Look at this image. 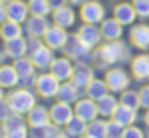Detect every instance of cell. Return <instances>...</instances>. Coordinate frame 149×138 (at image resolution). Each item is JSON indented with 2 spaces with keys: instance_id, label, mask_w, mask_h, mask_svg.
<instances>
[{
  "instance_id": "obj_20",
  "label": "cell",
  "mask_w": 149,
  "mask_h": 138,
  "mask_svg": "<svg viewBox=\"0 0 149 138\" xmlns=\"http://www.w3.org/2000/svg\"><path fill=\"white\" fill-rule=\"evenodd\" d=\"M131 42L137 48H149V26L139 24L131 30Z\"/></svg>"
},
{
  "instance_id": "obj_19",
  "label": "cell",
  "mask_w": 149,
  "mask_h": 138,
  "mask_svg": "<svg viewBox=\"0 0 149 138\" xmlns=\"http://www.w3.org/2000/svg\"><path fill=\"white\" fill-rule=\"evenodd\" d=\"M113 14H115V20H119L121 24H131L133 20H135V16H137L135 8H133L131 4H127V2H121V4H117Z\"/></svg>"
},
{
  "instance_id": "obj_5",
  "label": "cell",
  "mask_w": 149,
  "mask_h": 138,
  "mask_svg": "<svg viewBox=\"0 0 149 138\" xmlns=\"http://www.w3.org/2000/svg\"><path fill=\"white\" fill-rule=\"evenodd\" d=\"M103 16H105V10L99 2H85L83 8H81V18L87 24H99L103 22Z\"/></svg>"
},
{
  "instance_id": "obj_49",
  "label": "cell",
  "mask_w": 149,
  "mask_h": 138,
  "mask_svg": "<svg viewBox=\"0 0 149 138\" xmlns=\"http://www.w3.org/2000/svg\"><path fill=\"white\" fill-rule=\"evenodd\" d=\"M2 2H6V4H8V2H10V0H2Z\"/></svg>"
},
{
  "instance_id": "obj_17",
  "label": "cell",
  "mask_w": 149,
  "mask_h": 138,
  "mask_svg": "<svg viewBox=\"0 0 149 138\" xmlns=\"http://www.w3.org/2000/svg\"><path fill=\"white\" fill-rule=\"evenodd\" d=\"M91 80H93V72L89 66H85V64H81V66H77L73 70V76H71V82H73L77 88H87L89 84H91Z\"/></svg>"
},
{
  "instance_id": "obj_42",
  "label": "cell",
  "mask_w": 149,
  "mask_h": 138,
  "mask_svg": "<svg viewBox=\"0 0 149 138\" xmlns=\"http://www.w3.org/2000/svg\"><path fill=\"white\" fill-rule=\"evenodd\" d=\"M65 2H67V0H49L50 8H54V10H56V8H61V6H65Z\"/></svg>"
},
{
  "instance_id": "obj_31",
  "label": "cell",
  "mask_w": 149,
  "mask_h": 138,
  "mask_svg": "<svg viewBox=\"0 0 149 138\" xmlns=\"http://www.w3.org/2000/svg\"><path fill=\"white\" fill-rule=\"evenodd\" d=\"M85 130H87V124H85V120L79 118V116H73V118L69 120V124H67V134H69V136H83Z\"/></svg>"
},
{
  "instance_id": "obj_16",
  "label": "cell",
  "mask_w": 149,
  "mask_h": 138,
  "mask_svg": "<svg viewBox=\"0 0 149 138\" xmlns=\"http://www.w3.org/2000/svg\"><path fill=\"white\" fill-rule=\"evenodd\" d=\"M4 50H6V54L12 58V60H16V58H22L26 52H28V40L26 38H14V40H6L4 42Z\"/></svg>"
},
{
  "instance_id": "obj_22",
  "label": "cell",
  "mask_w": 149,
  "mask_h": 138,
  "mask_svg": "<svg viewBox=\"0 0 149 138\" xmlns=\"http://www.w3.org/2000/svg\"><path fill=\"white\" fill-rule=\"evenodd\" d=\"M121 26H123V24L119 22V20H115V18H111V20H103L101 34H103L105 38H109V40H117V38H121V34H123Z\"/></svg>"
},
{
  "instance_id": "obj_34",
  "label": "cell",
  "mask_w": 149,
  "mask_h": 138,
  "mask_svg": "<svg viewBox=\"0 0 149 138\" xmlns=\"http://www.w3.org/2000/svg\"><path fill=\"white\" fill-rule=\"evenodd\" d=\"M121 104L123 106H129V108H133V110H137L139 106H141V100H139V92H123V96H121Z\"/></svg>"
},
{
  "instance_id": "obj_45",
  "label": "cell",
  "mask_w": 149,
  "mask_h": 138,
  "mask_svg": "<svg viewBox=\"0 0 149 138\" xmlns=\"http://www.w3.org/2000/svg\"><path fill=\"white\" fill-rule=\"evenodd\" d=\"M0 138H4V126H2V122H0Z\"/></svg>"
},
{
  "instance_id": "obj_44",
  "label": "cell",
  "mask_w": 149,
  "mask_h": 138,
  "mask_svg": "<svg viewBox=\"0 0 149 138\" xmlns=\"http://www.w3.org/2000/svg\"><path fill=\"white\" fill-rule=\"evenodd\" d=\"M2 100H6V94H4V88L0 86V102H2Z\"/></svg>"
},
{
  "instance_id": "obj_32",
  "label": "cell",
  "mask_w": 149,
  "mask_h": 138,
  "mask_svg": "<svg viewBox=\"0 0 149 138\" xmlns=\"http://www.w3.org/2000/svg\"><path fill=\"white\" fill-rule=\"evenodd\" d=\"M28 10L32 16H47L50 12L49 0H28Z\"/></svg>"
},
{
  "instance_id": "obj_1",
  "label": "cell",
  "mask_w": 149,
  "mask_h": 138,
  "mask_svg": "<svg viewBox=\"0 0 149 138\" xmlns=\"http://www.w3.org/2000/svg\"><path fill=\"white\" fill-rule=\"evenodd\" d=\"M6 104L14 114H28L36 106V98L28 88H12L6 94Z\"/></svg>"
},
{
  "instance_id": "obj_50",
  "label": "cell",
  "mask_w": 149,
  "mask_h": 138,
  "mask_svg": "<svg viewBox=\"0 0 149 138\" xmlns=\"http://www.w3.org/2000/svg\"><path fill=\"white\" fill-rule=\"evenodd\" d=\"M85 138H89V136H85Z\"/></svg>"
},
{
  "instance_id": "obj_48",
  "label": "cell",
  "mask_w": 149,
  "mask_h": 138,
  "mask_svg": "<svg viewBox=\"0 0 149 138\" xmlns=\"http://www.w3.org/2000/svg\"><path fill=\"white\" fill-rule=\"evenodd\" d=\"M145 124L149 126V110H147V114H145Z\"/></svg>"
},
{
  "instance_id": "obj_43",
  "label": "cell",
  "mask_w": 149,
  "mask_h": 138,
  "mask_svg": "<svg viewBox=\"0 0 149 138\" xmlns=\"http://www.w3.org/2000/svg\"><path fill=\"white\" fill-rule=\"evenodd\" d=\"M8 58H10V56L6 54V50H2V52H0V66H2V64H6V60H8Z\"/></svg>"
},
{
  "instance_id": "obj_3",
  "label": "cell",
  "mask_w": 149,
  "mask_h": 138,
  "mask_svg": "<svg viewBox=\"0 0 149 138\" xmlns=\"http://www.w3.org/2000/svg\"><path fill=\"white\" fill-rule=\"evenodd\" d=\"M58 82H61V80L54 78L52 74H40V76L36 78V92H38L42 98H52V96H56V92L61 88Z\"/></svg>"
},
{
  "instance_id": "obj_39",
  "label": "cell",
  "mask_w": 149,
  "mask_h": 138,
  "mask_svg": "<svg viewBox=\"0 0 149 138\" xmlns=\"http://www.w3.org/2000/svg\"><path fill=\"white\" fill-rule=\"evenodd\" d=\"M139 100H141V106L149 108V86L141 88V92H139Z\"/></svg>"
},
{
  "instance_id": "obj_21",
  "label": "cell",
  "mask_w": 149,
  "mask_h": 138,
  "mask_svg": "<svg viewBox=\"0 0 149 138\" xmlns=\"http://www.w3.org/2000/svg\"><path fill=\"white\" fill-rule=\"evenodd\" d=\"M131 70H133V76H135L137 80L149 78V56L147 54L137 56V58L133 60V64H131Z\"/></svg>"
},
{
  "instance_id": "obj_33",
  "label": "cell",
  "mask_w": 149,
  "mask_h": 138,
  "mask_svg": "<svg viewBox=\"0 0 149 138\" xmlns=\"http://www.w3.org/2000/svg\"><path fill=\"white\" fill-rule=\"evenodd\" d=\"M61 134L58 132V124H47V126H40V128H32V136L34 138H56Z\"/></svg>"
},
{
  "instance_id": "obj_7",
  "label": "cell",
  "mask_w": 149,
  "mask_h": 138,
  "mask_svg": "<svg viewBox=\"0 0 149 138\" xmlns=\"http://www.w3.org/2000/svg\"><path fill=\"white\" fill-rule=\"evenodd\" d=\"M42 38H45V44L50 46L52 50H56V48H65L67 40H69L67 30H65V28H61V26H56V24H54L52 28L47 30V34H45Z\"/></svg>"
},
{
  "instance_id": "obj_24",
  "label": "cell",
  "mask_w": 149,
  "mask_h": 138,
  "mask_svg": "<svg viewBox=\"0 0 149 138\" xmlns=\"http://www.w3.org/2000/svg\"><path fill=\"white\" fill-rule=\"evenodd\" d=\"M54 24L61 26V28H69L74 24V12L67 6H61L54 10Z\"/></svg>"
},
{
  "instance_id": "obj_13",
  "label": "cell",
  "mask_w": 149,
  "mask_h": 138,
  "mask_svg": "<svg viewBox=\"0 0 149 138\" xmlns=\"http://www.w3.org/2000/svg\"><path fill=\"white\" fill-rule=\"evenodd\" d=\"M73 110H71V106L67 104V102H56L52 108H50V120L54 122V124H58V126H67L69 124V120L73 118Z\"/></svg>"
},
{
  "instance_id": "obj_29",
  "label": "cell",
  "mask_w": 149,
  "mask_h": 138,
  "mask_svg": "<svg viewBox=\"0 0 149 138\" xmlns=\"http://www.w3.org/2000/svg\"><path fill=\"white\" fill-rule=\"evenodd\" d=\"M107 90H109V86L103 80H91V84L87 86V94L91 100H101L103 96H107Z\"/></svg>"
},
{
  "instance_id": "obj_15",
  "label": "cell",
  "mask_w": 149,
  "mask_h": 138,
  "mask_svg": "<svg viewBox=\"0 0 149 138\" xmlns=\"http://www.w3.org/2000/svg\"><path fill=\"white\" fill-rule=\"evenodd\" d=\"M49 28L50 26H49V22H47L45 16H30V18L26 20V34H28V36L40 38V36L47 34Z\"/></svg>"
},
{
  "instance_id": "obj_41",
  "label": "cell",
  "mask_w": 149,
  "mask_h": 138,
  "mask_svg": "<svg viewBox=\"0 0 149 138\" xmlns=\"http://www.w3.org/2000/svg\"><path fill=\"white\" fill-rule=\"evenodd\" d=\"M6 20H8V14H6V2L0 0V24L6 22Z\"/></svg>"
},
{
  "instance_id": "obj_30",
  "label": "cell",
  "mask_w": 149,
  "mask_h": 138,
  "mask_svg": "<svg viewBox=\"0 0 149 138\" xmlns=\"http://www.w3.org/2000/svg\"><path fill=\"white\" fill-rule=\"evenodd\" d=\"M85 134L89 138H107V122H103V120H93V122L87 126Z\"/></svg>"
},
{
  "instance_id": "obj_47",
  "label": "cell",
  "mask_w": 149,
  "mask_h": 138,
  "mask_svg": "<svg viewBox=\"0 0 149 138\" xmlns=\"http://www.w3.org/2000/svg\"><path fill=\"white\" fill-rule=\"evenodd\" d=\"M71 2H73V4H83L85 0H71Z\"/></svg>"
},
{
  "instance_id": "obj_8",
  "label": "cell",
  "mask_w": 149,
  "mask_h": 138,
  "mask_svg": "<svg viewBox=\"0 0 149 138\" xmlns=\"http://www.w3.org/2000/svg\"><path fill=\"white\" fill-rule=\"evenodd\" d=\"M99 114V108L95 104V100L91 98H85V100H77V106H74V116L83 118L85 122H93Z\"/></svg>"
},
{
  "instance_id": "obj_25",
  "label": "cell",
  "mask_w": 149,
  "mask_h": 138,
  "mask_svg": "<svg viewBox=\"0 0 149 138\" xmlns=\"http://www.w3.org/2000/svg\"><path fill=\"white\" fill-rule=\"evenodd\" d=\"M79 90H81V88H77L73 82H65V84L58 88L56 96H58V100H61V102L71 104V102H77V100H79Z\"/></svg>"
},
{
  "instance_id": "obj_11",
  "label": "cell",
  "mask_w": 149,
  "mask_h": 138,
  "mask_svg": "<svg viewBox=\"0 0 149 138\" xmlns=\"http://www.w3.org/2000/svg\"><path fill=\"white\" fill-rule=\"evenodd\" d=\"M18 82H20V76H18V72H16V68L12 64H2L0 66V86L4 90L16 88Z\"/></svg>"
},
{
  "instance_id": "obj_38",
  "label": "cell",
  "mask_w": 149,
  "mask_h": 138,
  "mask_svg": "<svg viewBox=\"0 0 149 138\" xmlns=\"http://www.w3.org/2000/svg\"><path fill=\"white\" fill-rule=\"evenodd\" d=\"M123 138H143V130L137 126H127L123 132Z\"/></svg>"
},
{
  "instance_id": "obj_23",
  "label": "cell",
  "mask_w": 149,
  "mask_h": 138,
  "mask_svg": "<svg viewBox=\"0 0 149 138\" xmlns=\"http://www.w3.org/2000/svg\"><path fill=\"white\" fill-rule=\"evenodd\" d=\"M65 48H67V54H69L71 58H83V56L89 52V46L83 44L79 36L69 38V40H67V44H65Z\"/></svg>"
},
{
  "instance_id": "obj_26",
  "label": "cell",
  "mask_w": 149,
  "mask_h": 138,
  "mask_svg": "<svg viewBox=\"0 0 149 138\" xmlns=\"http://www.w3.org/2000/svg\"><path fill=\"white\" fill-rule=\"evenodd\" d=\"M135 118H137V114H135V110L133 108H129V106H117V110H115V114H113V120H117L119 124H123L125 128L127 126H131L133 122H135Z\"/></svg>"
},
{
  "instance_id": "obj_36",
  "label": "cell",
  "mask_w": 149,
  "mask_h": 138,
  "mask_svg": "<svg viewBox=\"0 0 149 138\" xmlns=\"http://www.w3.org/2000/svg\"><path fill=\"white\" fill-rule=\"evenodd\" d=\"M133 8H135L137 16H141V18L149 16V0H133Z\"/></svg>"
},
{
  "instance_id": "obj_2",
  "label": "cell",
  "mask_w": 149,
  "mask_h": 138,
  "mask_svg": "<svg viewBox=\"0 0 149 138\" xmlns=\"http://www.w3.org/2000/svg\"><path fill=\"white\" fill-rule=\"evenodd\" d=\"M127 56H129V52H127V46L121 44V42H115V40H111L109 44L101 46L99 50H97V54H95V60H97V64H99V66H107V64H113V62L125 60Z\"/></svg>"
},
{
  "instance_id": "obj_4",
  "label": "cell",
  "mask_w": 149,
  "mask_h": 138,
  "mask_svg": "<svg viewBox=\"0 0 149 138\" xmlns=\"http://www.w3.org/2000/svg\"><path fill=\"white\" fill-rule=\"evenodd\" d=\"M6 14H8V20H14V22L22 24L28 20V2H22V0H10L6 4Z\"/></svg>"
},
{
  "instance_id": "obj_28",
  "label": "cell",
  "mask_w": 149,
  "mask_h": 138,
  "mask_svg": "<svg viewBox=\"0 0 149 138\" xmlns=\"http://www.w3.org/2000/svg\"><path fill=\"white\" fill-rule=\"evenodd\" d=\"M12 66L16 68V72H18V76H20V78L32 76V74H34V68H36V66H34V62H32L30 58H26V56H22V58H16Z\"/></svg>"
},
{
  "instance_id": "obj_51",
  "label": "cell",
  "mask_w": 149,
  "mask_h": 138,
  "mask_svg": "<svg viewBox=\"0 0 149 138\" xmlns=\"http://www.w3.org/2000/svg\"><path fill=\"white\" fill-rule=\"evenodd\" d=\"M32 138H34V136H32Z\"/></svg>"
},
{
  "instance_id": "obj_10",
  "label": "cell",
  "mask_w": 149,
  "mask_h": 138,
  "mask_svg": "<svg viewBox=\"0 0 149 138\" xmlns=\"http://www.w3.org/2000/svg\"><path fill=\"white\" fill-rule=\"evenodd\" d=\"M73 64H71V60L69 58H54L52 60V64H50V74L54 76V78H58V80H63V82H67L71 76H73Z\"/></svg>"
},
{
  "instance_id": "obj_14",
  "label": "cell",
  "mask_w": 149,
  "mask_h": 138,
  "mask_svg": "<svg viewBox=\"0 0 149 138\" xmlns=\"http://www.w3.org/2000/svg\"><path fill=\"white\" fill-rule=\"evenodd\" d=\"M77 36L81 38V42L83 44H87L89 48H93L95 44H99L101 40V30L95 26V24H85V26H81L79 28V32H77Z\"/></svg>"
},
{
  "instance_id": "obj_46",
  "label": "cell",
  "mask_w": 149,
  "mask_h": 138,
  "mask_svg": "<svg viewBox=\"0 0 149 138\" xmlns=\"http://www.w3.org/2000/svg\"><path fill=\"white\" fill-rule=\"evenodd\" d=\"M56 138H73V136H69V134H58Z\"/></svg>"
},
{
  "instance_id": "obj_18",
  "label": "cell",
  "mask_w": 149,
  "mask_h": 138,
  "mask_svg": "<svg viewBox=\"0 0 149 138\" xmlns=\"http://www.w3.org/2000/svg\"><path fill=\"white\" fill-rule=\"evenodd\" d=\"M22 36V24L14 22V20H6V22L0 24V38L6 42V40H14V38H20Z\"/></svg>"
},
{
  "instance_id": "obj_40",
  "label": "cell",
  "mask_w": 149,
  "mask_h": 138,
  "mask_svg": "<svg viewBox=\"0 0 149 138\" xmlns=\"http://www.w3.org/2000/svg\"><path fill=\"white\" fill-rule=\"evenodd\" d=\"M8 114H10V108H8L6 100H2V102H0V122H2V120H4Z\"/></svg>"
},
{
  "instance_id": "obj_37",
  "label": "cell",
  "mask_w": 149,
  "mask_h": 138,
  "mask_svg": "<svg viewBox=\"0 0 149 138\" xmlns=\"http://www.w3.org/2000/svg\"><path fill=\"white\" fill-rule=\"evenodd\" d=\"M4 138H28V128L24 126H18V128H12V130H6Z\"/></svg>"
},
{
  "instance_id": "obj_27",
  "label": "cell",
  "mask_w": 149,
  "mask_h": 138,
  "mask_svg": "<svg viewBox=\"0 0 149 138\" xmlns=\"http://www.w3.org/2000/svg\"><path fill=\"white\" fill-rule=\"evenodd\" d=\"M117 100H115V96H111V94H107V96H103L101 100H97V108H99V114L101 116H113L115 114V110H117Z\"/></svg>"
},
{
  "instance_id": "obj_9",
  "label": "cell",
  "mask_w": 149,
  "mask_h": 138,
  "mask_svg": "<svg viewBox=\"0 0 149 138\" xmlns=\"http://www.w3.org/2000/svg\"><path fill=\"white\" fill-rule=\"evenodd\" d=\"M105 82H107V86H109V90H125L127 88V84H129V76H127V72L121 68H113L107 72V76H105Z\"/></svg>"
},
{
  "instance_id": "obj_12",
  "label": "cell",
  "mask_w": 149,
  "mask_h": 138,
  "mask_svg": "<svg viewBox=\"0 0 149 138\" xmlns=\"http://www.w3.org/2000/svg\"><path fill=\"white\" fill-rule=\"evenodd\" d=\"M26 122L30 128H40L50 124V110H47L45 106H34L28 114H26Z\"/></svg>"
},
{
  "instance_id": "obj_6",
  "label": "cell",
  "mask_w": 149,
  "mask_h": 138,
  "mask_svg": "<svg viewBox=\"0 0 149 138\" xmlns=\"http://www.w3.org/2000/svg\"><path fill=\"white\" fill-rule=\"evenodd\" d=\"M30 60L34 62L36 68H40V70L50 68V64H52V60H54V56H52V48L47 46V44H40L36 50L30 52Z\"/></svg>"
},
{
  "instance_id": "obj_35",
  "label": "cell",
  "mask_w": 149,
  "mask_h": 138,
  "mask_svg": "<svg viewBox=\"0 0 149 138\" xmlns=\"http://www.w3.org/2000/svg\"><path fill=\"white\" fill-rule=\"evenodd\" d=\"M123 132H125V126L119 124L117 120L107 122V138H123Z\"/></svg>"
}]
</instances>
